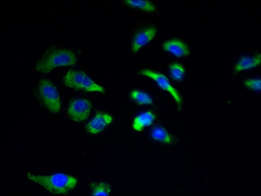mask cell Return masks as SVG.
I'll return each instance as SVG.
<instances>
[{"label":"cell","instance_id":"6da1fadb","mask_svg":"<svg viewBox=\"0 0 261 196\" xmlns=\"http://www.w3.org/2000/svg\"><path fill=\"white\" fill-rule=\"evenodd\" d=\"M76 63L73 51L66 49L51 48L48 50L37 62L36 70L47 74L57 67L72 66Z\"/></svg>","mask_w":261,"mask_h":196},{"label":"cell","instance_id":"7a4b0ae2","mask_svg":"<svg viewBox=\"0 0 261 196\" xmlns=\"http://www.w3.org/2000/svg\"><path fill=\"white\" fill-rule=\"evenodd\" d=\"M28 178L54 194H66L77 185V179L63 173L51 176H36L28 173Z\"/></svg>","mask_w":261,"mask_h":196},{"label":"cell","instance_id":"3957f363","mask_svg":"<svg viewBox=\"0 0 261 196\" xmlns=\"http://www.w3.org/2000/svg\"><path fill=\"white\" fill-rule=\"evenodd\" d=\"M65 85L76 90H82L88 92L103 93L102 87L95 82L86 74L76 71H70L64 78Z\"/></svg>","mask_w":261,"mask_h":196},{"label":"cell","instance_id":"277c9868","mask_svg":"<svg viewBox=\"0 0 261 196\" xmlns=\"http://www.w3.org/2000/svg\"><path fill=\"white\" fill-rule=\"evenodd\" d=\"M40 97L46 107L54 113L61 110V101L58 91L55 85L48 79H43L39 83Z\"/></svg>","mask_w":261,"mask_h":196},{"label":"cell","instance_id":"5b68a950","mask_svg":"<svg viewBox=\"0 0 261 196\" xmlns=\"http://www.w3.org/2000/svg\"><path fill=\"white\" fill-rule=\"evenodd\" d=\"M92 109L91 102L86 99H79L73 101L70 105L68 113L74 121L82 122L89 117Z\"/></svg>","mask_w":261,"mask_h":196},{"label":"cell","instance_id":"8992f818","mask_svg":"<svg viewBox=\"0 0 261 196\" xmlns=\"http://www.w3.org/2000/svg\"><path fill=\"white\" fill-rule=\"evenodd\" d=\"M140 74L154 80L161 89L169 92L178 105H181V100L179 93L175 89L173 88L166 76L161 73L148 70H142Z\"/></svg>","mask_w":261,"mask_h":196},{"label":"cell","instance_id":"52a82bcc","mask_svg":"<svg viewBox=\"0 0 261 196\" xmlns=\"http://www.w3.org/2000/svg\"><path fill=\"white\" fill-rule=\"evenodd\" d=\"M112 117L108 114L99 113L88 124L86 128L87 131L93 134H97L102 131L113 121Z\"/></svg>","mask_w":261,"mask_h":196},{"label":"cell","instance_id":"ba28073f","mask_svg":"<svg viewBox=\"0 0 261 196\" xmlns=\"http://www.w3.org/2000/svg\"><path fill=\"white\" fill-rule=\"evenodd\" d=\"M157 33L155 27L146 29L138 34L134 38L133 43V51L137 53L142 47L153 40Z\"/></svg>","mask_w":261,"mask_h":196},{"label":"cell","instance_id":"9c48e42d","mask_svg":"<svg viewBox=\"0 0 261 196\" xmlns=\"http://www.w3.org/2000/svg\"><path fill=\"white\" fill-rule=\"evenodd\" d=\"M163 49L178 57L187 56L190 54L188 47L179 40H170L163 43Z\"/></svg>","mask_w":261,"mask_h":196},{"label":"cell","instance_id":"30bf717a","mask_svg":"<svg viewBox=\"0 0 261 196\" xmlns=\"http://www.w3.org/2000/svg\"><path fill=\"white\" fill-rule=\"evenodd\" d=\"M155 119L154 115L147 111L137 117L134 120L133 128L137 132H141L147 126L153 123Z\"/></svg>","mask_w":261,"mask_h":196},{"label":"cell","instance_id":"8fae6325","mask_svg":"<svg viewBox=\"0 0 261 196\" xmlns=\"http://www.w3.org/2000/svg\"><path fill=\"white\" fill-rule=\"evenodd\" d=\"M260 63V54L254 57H245L241 58L236 65L235 71L241 72L254 68Z\"/></svg>","mask_w":261,"mask_h":196},{"label":"cell","instance_id":"7c38bea8","mask_svg":"<svg viewBox=\"0 0 261 196\" xmlns=\"http://www.w3.org/2000/svg\"><path fill=\"white\" fill-rule=\"evenodd\" d=\"M151 136L155 140L170 144L171 143V137L166 129L162 127H158L153 130Z\"/></svg>","mask_w":261,"mask_h":196},{"label":"cell","instance_id":"4fadbf2b","mask_svg":"<svg viewBox=\"0 0 261 196\" xmlns=\"http://www.w3.org/2000/svg\"><path fill=\"white\" fill-rule=\"evenodd\" d=\"M126 5L133 8H136L148 12H154L156 8L153 3L148 1H127L124 2Z\"/></svg>","mask_w":261,"mask_h":196},{"label":"cell","instance_id":"5bb4252c","mask_svg":"<svg viewBox=\"0 0 261 196\" xmlns=\"http://www.w3.org/2000/svg\"><path fill=\"white\" fill-rule=\"evenodd\" d=\"M91 188L94 195H109L111 192L110 185L105 182L93 183Z\"/></svg>","mask_w":261,"mask_h":196},{"label":"cell","instance_id":"9a60e30c","mask_svg":"<svg viewBox=\"0 0 261 196\" xmlns=\"http://www.w3.org/2000/svg\"><path fill=\"white\" fill-rule=\"evenodd\" d=\"M130 97L139 104H151L153 103V100L146 93L138 90H135L130 94Z\"/></svg>","mask_w":261,"mask_h":196},{"label":"cell","instance_id":"2e32d148","mask_svg":"<svg viewBox=\"0 0 261 196\" xmlns=\"http://www.w3.org/2000/svg\"><path fill=\"white\" fill-rule=\"evenodd\" d=\"M170 71L173 78L176 80H181L184 77L185 71L179 64H171L170 65Z\"/></svg>","mask_w":261,"mask_h":196},{"label":"cell","instance_id":"e0dca14e","mask_svg":"<svg viewBox=\"0 0 261 196\" xmlns=\"http://www.w3.org/2000/svg\"><path fill=\"white\" fill-rule=\"evenodd\" d=\"M245 84L251 90L256 91H260V79H248L245 81Z\"/></svg>","mask_w":261,"mask_h":196}]
</instances>
